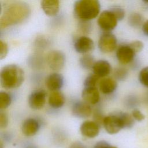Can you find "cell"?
<instances>
[{
  "instance_id": "cell-1",
  "label": "cell",
  "mask_w": 148,
  "mask_h": 148,
  "mask_svg": "<svg viewBox=\"0 0 148 148\" xmlns=\"http://www.w3.org/2000/svg\"><path fill=\"white\" fill-rule=\"evenodd\" d=\"M31 13L29 5L21 1H16L8 5L0 17L1 29L17 25L25 20Z\"/></svg>"
},
{
  "instance_id": "cell-2",
  "label": "cell",
  "mask_w": 148,
  "mask_h": 148,
  "mask_svg": "<svg viewBox=\"0 0 148 148\" xmlns=\"http://www.w3.org/2000/svg\"><path fill=\"white\" fill-rule=\"evenodd\" d=\"M24 80V70L16 64H9L3 66L0 73V83L5 89L19 87Z\"/></svg>"
},
{
  "instance_id": "cell-3",
  "label": "cell",
  "mask_w": 148,
  "mask_h": 148,
  "mask_svg": "<svg viewBox=\"0 0 148 148\" xmlns=\"http://www.w3.org/2000/svg\"><path fill=\"white\" fill-rule=\"evenodd\" d=\"M100 2L97 0H79L73 6L75 16L81 21H89L99 13Z\"/></svg>"
},
{
  "instance_id": "cell-4",
  "label": "cell",
  "mask_w": 148,
  "mask_h": 148,
  "mask_svg": "<svg viewBox=\"0 0 148 148\" xmlns=\"http://www.w3.org/2000/svg\"><path fill=\"white\" fill-rule=\"evenodd\" d=\"M117 21L114 14L110 10H106L101 13L97 22L101 29L105 32H109L116 28Z\"/></svg>"
},
{
  "instance_id": "cell-5",
  "label": "cell",
  "mask_w": 148,
  "mask_h": 148,
  "mask_svg": "<svg viewBox=\"0 0 148 148\" xmlns=\"http://www.w3.org/2000/svg\"><path fill=\"white\" fill-rule=\"evenodd\" d=\"M103 126L107 133L113 135L123 129V125L117 112L105 116L103 120Z\"/></svg>"
},
{
  "instance_id": "cell-6",
  "label": "cell",
  "mask_w": 148,
  "mask_h": 148,
  "mask_svg": "<svg viewBox=\"0 0 148 148\" xmlns=\"http://www.w3.org/2000/svg\"><path fill=\"white\" fill-rule=\"evenodd\" d=\"M46 61L49 67L51 69L58 71L62 69L64 66L65 55L61 50H51L47 54Z\"/></svg>"
},
{
  "instance_id": "cell-7",
  "label": "cell",
  "mask_w": 148,
  "mask_h": 148,
  "mask_svg": "<svg viewBox=\"0 0 148 148\" xmlns=\"http://www.w3.org/2000/svg\"><path fill=\"white\" fill-rule=\"evenodd\" d=\"M117 42V38L114 35L110 32H106L100 36L98 46L101 51L104 53H109L115 50Z\"/></svg>"
},
{
  "instance_id": "cell-8",
  "label": "cell",
  "mask_w": 148,
  "mask_h": 148,
  "mask_svg": "<svg viewBox=\"0 0 148 148\" xmlns=\"http://www.w3.org/2000/svg\"><path fill=\"white\" fill-rule=\"evenodd\" d=\"M46 97L47 92L45 90L38 89L33 91L28 96L29 106L34 110L42 109L46 103Z\"/></svg>"
},
{
  "instance_id": "cell-9",
  "label": "cell",
  "mask_w": 148,
  "mask_h": 148,
  "mask_svg": "<svg viewBox=\"0 0 148 148\" xmlns=\"http://www.w3.org/2000/svg\"><path fill=\"white\" fill-rule=\"evenodd\" d=\"M80 131L84 137L94 138L99 135V125L94 121H84L80 126Z\"/></svg>"
},
{
  "instance_id": "cell-10",
  "label": "cell",
  "mask_w": 148,
  "mask_h": 148,
  "mask_svg": "<svg viewBox=\"0 0 148 148\" xmlns=\"http://www.w3.org/2000/svg\"><path fill=\"white\" fill-rule=\"evenodd\" d=\"M94 47V43L92 39L86 36L79 37L74 43L75 51L80 54H86L92 51Z\"/></svg>"
},
{
  "instance_id": "cell-11",
  "label": "cell",
  "mask_w": 148,
  "mask_h": 148,
  "mask_svg": "<svg viewBox=\"0 0 148 148\" xmlns=\"http://www.w3.org/2000/svg\"><path fill=\"white\" fill-rule=\"evenodd\" d=\"M72 114L77 118H87L92 114V109L87 102L77 101L75 102L72 107Z\"/></svg>"
},
{
  "instance_id": "cell-12",
  "label": "cell",
  "mask_w": 148,
  "mask_h": 148,
  "mask_svg": "<svg viewBox=\"0 0 148 148\" xmlns=\"http://www.w3.org/2000/svg\"><path fill=\"white\" fill-rule=\"evenodd\" d=\"M40 127V123L37 119L35 118H28L22 123L21 132L25 136L31 137L38 133Z\"/></svg>"
},
{
  "instance_id": "cell-13",
  "label": "cell",
  "mask_w": 148,
  "mask_h": 148,
  "mask_svg": "<svg viewBox=\"0 0 148 148\" xmlns=\"http://www.w3.org/2000/svg\"><path fill=\"white\" fill-rule=\"evenodd\" d=\"M135 53L128 45L120 46L116 51V57L119 62L127 64L131 62L134 58Z\"/></svg>"
},
{
  "instance_id": "cell-14",
  "label": "cell",
  "mask_w": 148,
  "mask_h": 148,
  "mask_svg": "<svg viewBox=\"0 0 148 148\" xmlns=\"http://www.w3.org/2000/svg\"><path fill=\"white\" fill-rule=\"evenodd\" d=\"M64 80L63 76L58 73L50 74L45 80V85L50 91H59L64 85Z\"/></svg>"
},
{
  "instance_id": "cell-15",
  "label": "cell",
  "mask_w": 148,
  "mask_h": 148,
  "mask_svg": "<svg viewBox=\"0 0 148 148\" xmlns=\"http://www.w3.org/2000/svg\"><path fill=\"white\" fill-rule=\"evenodd\" d=\"M82 97L84 102L91 105L97 104L100 99L99 92L97 87H84Z\"/></svg>"
},
{
  "instance_id": "cell-16",
  "label": "cell",
  "mask_w": 148,
  "mask_h": 148,
  "mask_svg": "<svg viewBox=\"0 0 148 148\" xmlns=\"http://www.w3.org/2000/svg\"><path fill=\"white\" fill-rule=\"evenodd\" d=\"M92 69L93 73L98 77H104L110 73L112 67L108 61L99 60L95 61Z\"/></svg>"
},
{
  "instance_id": "cell-17",
  "label": "cell",
  "mask_w": 148,
  "mask_h": 148,
  "mask_svg": "<svg viewBox=\"0 0 148 148\" xmlns=\"http://www.w3.org/2000/svg\"><path fill=\"white\" fill-rule=\"evenodd\" d=\"M44 13L49 16H54L59 12L60 1L58 0H43L40 2Z\"/></svg>"
},
{
  "instance_id": "cell-18",
  "label": "cell",
  "mask_w": 148,
  "mask_h": 148,
  "mask_svg": "<svg viewBox=\"0 0 148 148\" xmlns=\"http://www.w3.org/2000/svg\"><path fill=\"white\" fill-rule=\"evenodd\" d=\"M117 87V83L114 79L105 77L102 79L99 83V88L100 91L105 95L113 93Z\"/></svg>"
},
{
  "instance_id": "cell-19",
  "label": "cell",
  "mask_w": 148,
  "mask_h": 148,
  "mask_svg": "<svg viewBox=\"0 0 148 148\" xmlns=\"http://www.w3.org/2000/svg\"><path fill=\"white\" fill-rule=\"evenodd\" d=\"M64 95L59 91H53L49 95L48 102L50 107L54 109L61 108L65 103Z\"/></svg>"
},
{
  "instance_id": "cell-20",
  "label": "cell",
  "mask_w": 148,
  "mask_h": 148,
  "mask_svg": "<svg viewBox=\"0 0 148 148\" xmlns=\"http://www.w3.org/2000/svg\"><path fill=\"white\" fill-rule=\"evenodd\" d=\"M95 61L92 56L86 54L82 56L79 58V64L80 66L84 69H92Z\"/></svg>"
},
{
  "instance_id": "cell-21",
  "label": "cell",
  "mask_w": 148,
  "mask_h": 148,
  "mask_svg": "<svg viewBox=\"0 0 148 148\" xmlns=\"http://www.w3.org/2000/svg\"><path fill=\"white\" fill-rule=\"evenodd\" d=\"M123 125V128H131L135 124V120L132 114L126 112H117Z\"/></svg>"
},
{
  "instance_id": "cell-22",
  "label": "cell",
  "mask_w": 148,
  "mask_h": 148,
  "mask_svg": "<svg viewBox=\"0 0 148 148\" xmlns=\"http://www.w3.org/2000/svg\"><path fill=\"white\" fill-rule=\"evenodd\" d=\"M143 18L142 14L136 12L131 13L128 18V24L133 28H138L140 27L143 23Z\"/></svg>"
},
{
  "instance_id": "cell-23",
  "label": "cell",
  "mask_w": 148,
  "mask_h": 148,
  "mask_svg": "<svg viewBox=\"0 0 148 148\" xmlns=\"http://www.w3.org/2000/svg\"><path fill=\"white\" fill-rule=\"evenodd\" d=\"M12 103V97L9 94L5 91L0 92V109H5L8 108Z\"/></svg>"
},
{
  "instance_id": "cell-24",
  "label": "cell",
  "mask_w": 148,
  "mask_h": 148,
  "mask_svg": "<svg viewBox=\"0 0 148 148\" xmlns=\"http://www.w3.org/2000/svg\"><path fill=\"white\" fill-rule=\"evenodd\" d=\"M128 75V72L127 69L123 67H118L116 68L113 72V75L115 80L123 81L125 80Z\"/></svg>"
},
{
  "instance_id": "cell-25",
  "label": "cell",
  "mask_w": 148,
  "mask_h": 148,
  "mask_svg": "<svg viewBox=\"0 0 148 148\" xmlns=\"http://www.w3.org/2000/svg\"><path fill=\"white\" fill-rule=\"evenodd\" d=\"M99 78L94 73L89 75L85 78L83 82L84 87H96Z\"/></svg>"
},
{
  "instance_id": "cell-26",
  "label": "cell",
  "mask_w": 148,
  "mask_h": 148,
  "mask_svg": "<svg viewBox=\"0 0 148 148\" xmlns=\"http://www.w3.org/2000/svg\"><path fill=\"white\" fill-rule=\"evenodd\" d=\"M139 80L142 85L148 87V66L144 67L140 71Z\"/></svg>"
},
{
  "instance_id": "cell-27",
  "label": "cell",
  "mask_w": 148,
  "mask_h": 148,
  "mask_svg": "<svg viewBox=\"0 0 148 148\" xmlns=\"http://www.w3.org/2000/svg\"><path fill=\"white\" fill-rule=\"evenodd\" d=\"M110 10L114 14L118 21L122 20L125 17V11L123 8L119 6L111 7Z\"/></svg>"
},
{
  "instance_id": "cell-28",
  "label": "cell",
  "mask_w": 148,
  "mask_h": 148,
  "mask_svg": "<svg viewBox=\"0 0 148 148\" xmlns=\"http://www.w3.org/2000/svg\"><path fill=\"white\" fill-rule=\"evenodd\" d=\"M128 45L135 53H139L140 51H142L144 47V45H143V42L142 41L138 40H134V41L131 42L130 43L128 44Z\"/></svg>"
},
{
  "instance_id": "cell-29",
  "label": "cell",
  "mask_w": 148,
  "mask_h": 148,
  "mask_svg": "<svg viewBox=\"0 0 148 148\" xmlns=\"http://www.w3.org/2000/svg\"><path fill=\"white\" fill-rule=\"evenodd\" d=\"M125 103L126 104V106L128 108H132L138 105L139 101L138 98L133 95H129L125 99Z\"/></svg>"
},
{
  "instance_id": "cell-30",
  "label": "cell",
  "mask_w": 148,
  "mask_h": 148,
  "mask_svg": "<svg viewBox=\"0 0 148 148\" xmlns=\"http://www.w3.org/2000/svg\"><path fill=\"white\" fill-rule=\"evenodd\" d=\"M79 24V28L82 32L88 33L91 31V24L89 21H81Z\"/></svg>"
},
{
  "instance_id": "cell-31",
  "label": "cell",
  "mask_w": 148,
  "mask_h": 148,
  "mask_svg": "<svg viewBox=\"0 0 148 148\" xmlns=\"http://www.w3.org/2000/svg\"><path fill=\"white\" fill-rule=\"evenodd\" d=\"M8 53V46L7 43L0 40V60H3L6 57Z\"/></svg>"
},
{
  "instance_id": "cell-32",
  "label": "cell",
  "mask_w": 148,
  "mask_h": 148,
  "mask_svg": "<svg viewBox=\"0 0 148 148\" xmlns=\"http://www.w3.org/2000/svg\"><path fill=\"white\" fill-rule=\"evenodd\" d=\"M9 124V119L8 114L2 110L0 112V127L1 128H5Z\"/></svg>"
},
{
  "instance_id": "cell-33",
  "label": "cell",
  "mask_w": 148,
  "mask_h": 148,
  "mask_svg": "<svg viewBox=\"0 0 148 148\" xmlns=\"http://www.w3.org/2000/svg\"><path fill=\"white\" fill-rule=\"evenodd\" d=\"M131 114L134 120L138 121H142L145 119V116L144 114L138 109H134L132 110Z\"/></svg>"
},
{
  "instance_id": "cell-34",
  "label": "cell",
  "mask_w": 148,
  "mask_h": 148,
  "mask_svg": "<svg viewBox=\"0 0 148 148\" xmlns=\"http://www.w3.org/2000/svg\"><path fill=\"white\" fill-rule=\"evenodd\" d=\"M112 146L106 141L100 140L95 144L94 148H112Z\"/></svg>"
},
{
  "instance_id": "cell-35",
  "label": "cell",
  "mask_w": 148,
  "mask_h": 148,
  "mask_svg": "<svg viewBox=\"0 0 148 148\" xmlns=\"http://www.w3.org/2000/svg\"><path fill=\"white\" fill-rule=\"evenodd\" d=\"M68 148H87V147L80 141H75L69 145Z\"/></svg>"
},
{
  "instance_id": "cell-36",
  "label": "cell",
  "mask_w": 148,
  "mask_h": 148,
  "mask_svg": "<svg viewBox=\"0 0 148 148\" xmlns=\"http://www.w3.org/2000/svg\"><path fill=\"white\" fill-rule=\"evenodd\" d=\"M142 30L145 35L148 36V20H147L142 24Z\"/></svg>"
},
{
  "instance_id": "cell-37",
  "label": "cell",
  "mask_w": 148,
  "mask_h": 148,
  "mask_svg": "<svg viewBox=\"0 0 148 148\" xmlns=\"http://www.w3.org/2000/svg\"><path fill=\"white\" fill-rule=\"evenodd\" d=\"M23 148H38L36 145H34L33 143H27L25 144Z\"/></svg>"
},
{
  "instance_id": "cell-38",
  "label": "cell",
  "mask_w": 148,
  "mask_h": 148,
  "mask_svg": "<svg viewBox=\"0 0 148 148\" xmlns=\"http://www.w3.org/2000/svg\"><path fill=\"white\" fill-rule=\"evenodd\" d=\"M112 148H117V147H115V146H112Z\"/></svg>"
}]
</instances>
